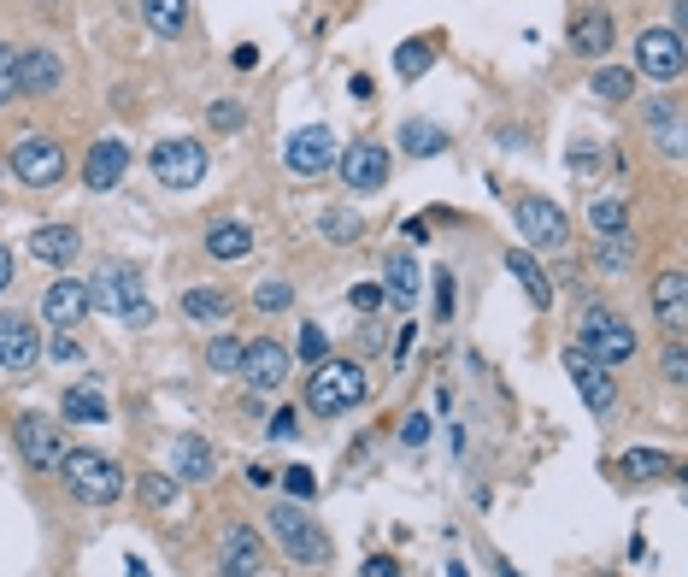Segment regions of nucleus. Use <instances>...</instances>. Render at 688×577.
Segmentation results:
<instances>
[{
    "label": "nucleus",
    "mask_w": 688,
    "mask_h": 577,
    "mask_svg": "<svg viewBox=\"0 0 688 577\" xmlns=\"http://www.w3.org/2000/svg\"><path fill=\"white\" fill-rule=\"evenodd\" d=\"M59 478H66V489L82 507H112L124 495V466L107 460V453H95V448H66L59 453Z\"/></svg>",
    "instance_id": "1"
},
{
    "label": "nucleus",
    "mask_w": 688,
    "mask_h": 577,
    "mask_svg": "<svg viewBox=\"0 0 688 577\" xmlns=\"http://www.w3.org/2000/svg\"><path fill=\"white\" fill-rule=\"evenodd\" d=\"M577 354L589 365H623L636 360V330L623 324L612 306H582L577 319Z\"/></svg>",
    "instance_id": "2"
},
{
    "label": "nucleus",
    "mask_w": 688,
    "mask_h": 577,
    "mask_svg": "<svg viewBox=\"0 0 688 577\" xmlns=\"http://www.w3.org/2000/svg\"><path fill=\"white\" fill-rule=\"evenodd\" d=\"M89 306L95 313H112V319H124L130 330H141L154 319V306L141 301V288H136V272L124 260H107L100 272L89 277Z\"/></svg>",
    "instance_id": "3"
},
{
    "label": "nucleus",
    "mask_w": 688,
    "mask_h": 577,
    "mask_svg": "<svg viewBox=\"0 0 688 577\" xmlns=\"http://www.w3.org/2000/svg\"><path fill=\"white\" fill-rule=\"evenodd\" d=\"M360 401H365V371L353 365V360H324V365H312V378H306V407L318 412V419H336V412L360 407Z\"/></svg>",
    "instance_id": "4"
},
{
    "label": "nucleus",
    "mask_w": 688,
    "mask_h": 577,
    "mask_svg": "<svg viewBox=\"0 0 688 577\" xmlns=\"http://www.w3.org/2000/svg\"><path fill=\"white\" fill-rule=\"evenodd\" d=\"M265 525H271V542H283L301 566H324V560H330V536H324V525L312 519L306 507L271 501V519H265Z\"/></svg>",
    "instance_id": "5"
},
{
    "label": "nucleus",
    "mask_w": 688,
    "mask_h": 577,
    "mask_svg": "<svg viewBox=\"0 0 688 577\" xmlns=\"http://www.w3.org/2000/svg\"><path fill=\"white\" fill-rule=\"evenodd\" d=\"M12 172H18V183H30V189H53V183L66 177V148H59L53 136H18Z\"/></svg>",
    "instance_id": "6"
},
{
    "label": "nucleus",
    "mask_w": 688,
    "mask_h": 577,
    "mask_svg": "<svg viewBox=\"0 0 688 577\" xmlns=\"http://www.w3.org/2000/svg\"><path fill=\"white\" fill-rule=\"evenodd\" d=\"M154 177L165 183V189H195V183L206 177V148L195 136H171L154 148Z\"/></svg>",
    "instance_id": "7"
},
{
    "label": "nucleus",
    "mask_w": 688,
    "mask_h": 577,
    "mask_svg": "<svg viewBox=\"0 0 688 577\" xmlns=\"http://www.w3.org/2000/svg\"><path fill=\"white\" fill-rule=\"evenodd\" d=\"M336 136L324 130V124H301L295 136H288V148H283V165L295 177H324V172H336Z\"/></svg>",
    "instance_id": "8"
},
{
    "label": "nucleus",
    "mask_w": 688,
    "mask_h": 577,
    "mask_svg": "<svg viewBox=\"0 0 688 577\" xmlns=\"http://www.w3.org/2000/svg\"><path fill=\"white\" fill-rule=\"evenodd\" d=\"M336 172L353 195H377L383 183H389V148L383 141H353V148L336 154Z\"/></svg>",
    "instance_id": "9"
},
{
    "label": "nucleus",
    "mask_w": 688,
    "mask_h": 577,
    "mask_svg": "<svg viewBox=\"0 0 688 577\" xmlns=\"http://www.w3.org/2000/svg\"><path fill=\"white\" fill-rule=\"evenodd\" d=\"M518 231H524L530 247H548V254H559V247L571 242V224H566V213H559L548 195H524V201H518Z\"/></svg>",
    "instance_id": "10"
},
{
    "label": "nucleus",
    "mask_w": 688,
    "mask_h": 577,
    "mask_svg": "<svg viewBox=\"0 0 688 577\" xmlns=\"http://www.w3.org/2000/svg\"><path fill=\"white\" fill-rule=\"evenodd\" d=\"M636 71L653 82L682 77V30H641L636 36Z\"/></svg>",
    "instance_id": "11"
},
{
    "label": "nucleus",
    "mask_w": 688,
    "mask_h": 577,
    "mask_svg": "<svg viewBox=\"0 0 688 577\" xmlns=\"http://www.w3.org/2000/svg\"><path fill=\"white\" fill-rule=\"evenodd\" d=\"M18 453L36 466V471H59V453H66V442H59V424L48 419V412H18Z\"/></svg>",
    "instance_id": "12"
},
{
    "label": "nucleus",
    "mask_w": 688,
    "mask_h": 577,
    "mask_svg": "<svg viewBox=\"0 0 688 577\" xmlns=\"http://www.w3.org/2000/svg\"><path fill=\"white\" fill-rule=\"evenodd\" d=\"M612 48V12L600 0H577L571 7V53L582 59H600Z\"/></svg>",
    "instance_id": "13"
},
{
    "label": "nucleus",
    "mask_w": 688,
    "mask_h": 577,
    "mask_svg": "<svg viewBox=\"0 0 688 577\" xmlns=\"http://www.w3.org/2000/svg\"><path fill=\"white\" fill-rule=\"evenodd\" d=\"M283 371H288V348H283V342H271V336L247 342V354H242V383L254 389V395H271V389L283 383Z\"/></svg>",
    "instance_id": "14"
},
{
    "label": "nucleus",
    "mask_w": 688,
    "mask_h": 577,
    "mask_svg": "<svg viewBox=\"0 0 688 577\" xmlns=\"http://www.w3.org/2000/svg\"><path fill=\"white\" fill-rule=\"evenodd\" d=\"M124 177H130V148H124L118 136H100L89 148V159H82V183H89L95 195H107V189H118Z\"/></svg>",
    "instance_id": "15"
},
{
    "label": "nucleus",
    "mask_w": 688,
    "mask_h": 577,
    "mask_svg": "<svg viewBox=\"0 0 688 577\" xmlns=\"http://www.w3.org/2000/svg\"><path fill=\"white\" fill-rule=\"evenodd\" d=\"M82 313H95V306H89V283H82V277H53L48 295H41V319H48L53 330H71V324H82Z\"/></svg>",
    "instance_id": "16"
},
{
    "label": "nucleus",
    "mask_w": 688,
    "mask_h": 577,
    "mask_svg": "<svg viewBox=\"0 0 688 577\" xmlns=\"http://www.w3.org/2000/svg\"><path fill=\"white\" fill-rule=\"evenodd\" d=\"M566 371L577 378V395H582V407H589V412H600V419H607V412L618 407V383H612L607 365H589L577 348H566Z\"/></svg>",
    "instance_id": "17"
},
{
    "label": "nucleus",
    "mask_w": 688,
    "mask_h": 577,
    "mask_svg": "<svg viewBox=\"0 0 688 577\" xmlns=\"http://www.w3.org/2000/svg\"><path fill=\"white\" fill-rule=\"evenodd\" d=\"M12 71H18V95H53L59 89V77H66V71H59V53L53 48H18L12 53Z\"/></svg>",
    "instance_id": "18"
},
{
    "label": "nucleus",
    "mask_w": 688,
    "mask_h": 577,
    "mask_svg": "<svg viewBox=\"0 0 688 577\" xmlns=\"http://www.w3.org/2000/svg\"><path fill=\"white\" fill-rule=\"evenodd\" d=\"M265 571V542L254 525H229L224 530V577H259Z\"/></svg>",
    "instance_id": "19"
},
{
    "label": "nucleus",
    "mask_w": 688,
    "mask_h": 577,
    "mask_svg": "<svg viewBox=\"0 0 688 577\" xmlns=\"http://www.w3.org/2000/svg\"><path fill=\"white\" fill-rule=\"evenodd\" d=\"M688 283H682V272H665L659 283H653V313H659V324H665V336L671 342H682L688 336Z\"/></svg>",
    "instance_id": "20"
},
{
    "label": "nucleus",
    "mask_w": 688,
    "mask_h": 577,
    "mask_svg": "<svg viewBox=\"0 0 688 577\" xmlns=\"http://www.w3.org/2000/svg\"><path fill=\"white\" fill-rule=\"evenodd\" d=\"M41 360V336H36V324L30 319H0V365H12V371H36Z\"/></svg>",
    "instance_id": "21"
},
{
    "label": "nucleus",
    "mask_w": 688,
    "mask_h": 577,
    "mask_svg": "<svg viewBox=\"0 0 688 577\" xmlns=\"http://www.w3.org/2000/svg\"><path fill=\"white\" fill-rule=\"evenodd\" d=\"M30 254H36L41 265H71V260L82 254V236L71 231V224H36Z\"/></svg>",
    "instance_id": "22"
},
{
    "label": "nucleus",
    "mask_w": 688,
    "mask_h": 577,
    "mask_svg": "<svg viewBox=\"0 0 688 577\" xmlns=\"http://www.w3.org/2000/svg\"><path fill=\"white\" fill-rule=\"evenodd\" d=\"M171 466H177L183 483H206V478L218 471V453H213V442H206V437H177Z\"/></svg>",
    "instance_id": "23"
},
{
    "label": "nucleus",
    "mask_w": 688,
    "mask_h": 577,
    "mask_svg": "<svg viewBox=\"0 0 688 577\" xmlns=\"http://www.w3.org/2000/svg\"><path fill=\"white\" fill-rule=\"evenodd\" d=\"M507 272L524 283V295H530V306H553V277L535 265V254L530 247H507Z\"/></svg>",
    "instance_id": "24"
},
{
    "label": "nucleus",
    "mask_w": 688,
    "mask_h": 577,
    "mask_svg": "<svg viewBox=\"0 0 688 577\" xmlns=\"http://www.w3.org/2000/svg\"><path fill=\"white\" fill-rule=\"evenodd\" d=\"M183 313H189V319H200V324H229V313H236V301H229V288L195 283L189 295H183Z\"/></svg>",
    "instance_id": "25"
},
{
    "label": "nucleus",
    "mask_w": 688,
    "mask_h": 577,
    "mask_svg": "<svg viewBox=\"0 0 688 577\" xmlns=\"http://www.w3.org/2000/svg\"><path fill=\"white\" fill-rule=\"evenodd\" d=\"M206 254H213V260H247V254H254V231L236 224V218H218L213 231H206Z\"/></svg>",
    "instance_id": "26"
},
{
    "label": "nucleus",
    "mask_w": 688,
    "mask_h": 577,
    "mask_svg": "<svg viewBox=\"0 0 688 577\" xmlns=\"http://www.w3.org/2000/svg\"><path fill=\"white\" fill-rule=\"evenodd\" d=\"M618 478H630V483H648V478H677V466H671V453H659V448H630L618 460Z\"/></svg>",
    "instance_id": "27"
},
{
    "label": "nucleus",
    "mask_w": 688,
    "mask_h": 577,
    "mask_svg": "<svg viewBox=\"0 0 688 577\" xmlns=\"http://www.w3.org/2000/svg\"><path fill=\"white\" fill-rule=\"evenodd\" d=\"M141 18H148V30L177 41L183 30H189V0H141Z\"/></svg>",
    "instance_id": "28"
},
{
    "label": "nucleus",
    "mask_w": 688,
    "mask_h": 577,
    "mask_svg": "<svg viewBox=\"0 0 688 577\" xmlns=\"http://www.w3.org/2000/svg\"><path fill=\"white\" fill-rule=\"evenodd\" d=\"M401 148L412 159H435V154L448 148V130H442V124H430V118H406L401 124Z\"/></svg>",
    "instance_id": "29"
},
{
    "label": "nucleus",
    "mask_w": 688,
    "mask_h": 577,
    "mask_svg": "<svg viewBox=\"0 0 688 577\" xmlns=\"http://www.w3.org/2000/svg\"><path fill=\"white\" fill-rule=\"evenodd\" d=\"M630 260H636V236L630 231L594 236V265H600V272H630Z\"/></svg>",
    "instance_id": "30"
},
{
    "label": "nucleus",
    "mask_w": 688,
    "mask_h": 577,
    "mask_svg": "<svg viewBox=\"0 0 688 577\" xmlns=\"http://www.w3.org/2000/svg\"><path fill=\"white\" fill-rule=\"evenodd\" d=\"M59 412H66L71 424H107V401H100V389H66V401H59Z\"/></svg>",
    "instance_id": "31"
},
{
    "label": "nucleus",
    "mask_w": 688,
    "mask_h": 577,
    "mask_svg": "<svg viewBox=\"0 0 688 577\" xmlns=\"http://www.w3.org/2000/svg\"><path fill=\"white\" fill-rule=\"evenodd\" d=\"M589 89H594V100L618 107V100H630V95H636V71H623V66H594Z\"/></svg>",
    "instance_id": "32"
},
{
    "label": "nucleus",
    "mask_w": 688,
    "mask_h": 577,
    "mask_svg": "<svg viewBox=\"0 0 688 577\" xmlns=\"http://www.w3.org/2000/svg\"><path fill=\"white\" fill-rule=\"evenodd\" d=\"M242 354H247V342L224 330V336L206 342V371H213V378H229V371H242Z\"/></svg>",
    "instance_id": "33"
},
{
    "label": "nucleus",
    "mask_w": 688,
    "mask_h": 577,
    "mask_svg": "<svg viewBox=\"0 0 688 577\" xmlns=\"http://www.w3.org/2000/svg\"><path fill=\"white\" fill-rule=\"evenodd\" d=\"M430 66H435V41H430V36L401 41V48H394V71H401L406 82H412V77H424Z\"/></svg>",
    "instance_id": "34"
},
{
    "label": "nucleus",
    "mask_w": 688,
    "mask_h": 577,
    "mask_svg": "<svg viewBox=\"0 0 688 577\" xmlns=\"http://www.w3.org/2000/svg\"><path fill=\"white\" fill-rule=\"evenodd\" d=\"M383 295H389V301H412V295H419V260H412V254H394V260H389Z\"/></svg>",
    "instance_id": "35"
},
{
    "label": "nucleus",
    "mask_w": 688,
    "mask_h": 577,
    "mask_svg": "<svg viewBox=\"0 0 688 577\" xmlns=\"http://www.w3.org/2000/svg\"><path fill=\"white\" fill-rule=\"evenodd\" d=\"M589 224H594V236L630 231V218H623V201H618V195H594V201H589Z\"/></svg>",
    "instance_id": "36"
},
{
    "label": "nucleus",
    "mask_w": 688,
    "mask_h": 577,
    "mask_svg": "<svg viewBox=\"0 0 688 577\" xmlns=\"http://www.w3.org/2000/svg\"><path fill=\"white\" fill-rule=\"evenodd\" d=\"M360 231H365L360 213H324V218H318V236H324V242H360Z\"/></svg>",
    "instance_id": "37"
},
{
    "label": "nucleus",
    "mask_w": 688,
    "mask_h": 577,
    "mask_svg": "<svg viewBox=\"0 0 688 577\" xmlns=\"http://www.w3.org/2000/svg\"><path fill=\"white\" fill-rule=\"evenodd\" d=\"M295 354H301L306 365H324V360H330V330H324V324H301Z\"/></svg>",
    "instance_id": "38"
},
{
    "label": "nucleus",
    "mask_w": 688,
    "mask_h": 577,
    "mask_svg": "<svg viewBox=\"0 0 688 577\" xmlns=\"http://www.w3.org/2000/svg\"><path fill=\"white\" fill-rule=\"evenodd\" d=\"M141 501H148L154 512L177 507V478H165V471H148V478H141Z\"/></svg>",
    "instance_id": "39"
},
{
    "label": "nucleus",
    "mask_w": 688,
    "mask_h": 577,
    "mask_svg": "<svg viewBox=\"0 0 688 577\" xmlns=\"http://www.w3.org/2000/svg\"><path fill=\"white\" fill-rule=\"evenodd\" d=\"M254 306H259V313H288V306H295V288L277 283V277H265V283L254 288Z\"/></svg>",
    "instance_id": "40"
},
{
    "label": "nucleus",
    "mask_w": 688,
    "mask_h": 577,
    "mask_svg": "<svg viewBox=\"0 0 688 577\" xmlns=\"http://www.w3.org/2000/svg\"><path fill=\"white\" fill-rule=\"evenodd\" d=\"M277 483L295 495V501H312V495H318V478H312V466H288V471H277Z\"/></svg>",
    "instance_id": "41"
},
{
    "label": "nucleus",
    "mask_w": 688,
    "mask_h": 577,
    "mask_svg": "<svg viewBox=\"0 0 688 577\" xmlns=\"http://www.w3.org/2000/svg\"><path fill=\"white\" fill-rule=\"evenodd\" d=\"M347 301H353V313H365V319H371V313H383V301H389V295H383V283H353V288H347Z\"/></svg>",
    "instance_id": "42"
},
{
    "label": "nucleus",
    "mask_w": 688,
    "mask_h": 577,
    "mask_svg": "<svg viewBox=\"0 0 688 577\" xmlns=\"http://www.w3.org/2000/svg\"><path fill=\"white\" fill-rule=\"evenodd\" d=\"M242 100H213V107H206V124H213V130H242Z\"/></svg>",
    "instance_id": "43"
},
{
    "label": "nucleus",
    "mask_w": 688,
    "mask_h": 577,
    "mask_svg": "<svg viewBox=\"0 0 688 577\" xmlns=\"http://www.w3.org/2000/svg\"><path fill=\"white\" fill-rule=\"evenodd\" d=\"M18 100V71H12V48L0 41V107H12Z\"/></svg>",
    "instance_id": "44"
},
{
    "label": "nucleus",
    "mask_w": 688,
    "mask_h": 577,
    "mask_svg": "<svg viewBox=\"0 0 688 577\" xmlns=\"http://www.w3.org/2000/svg\"><path fill=\"white\" fill-rule=\"evenodd\" d=\"M401 442H406V448H424V442H430V419H424V412H412V419L401 424Z\"/></svg>",
    "instance_id": "45"
},
{
    "label": "nucleus",
    "mask_w": 688,
    "mask_h": 577,
    "mask_svg": "<svg viewBox=\"0 0 688 577\" xmlns=\"http://www.w3.org/2000/svg\"><path fill=\"white\" fill-rule=\"evenodd\" d=\"M665 383H688V360H682V342H671V354H665Z\"/></svg>",
    "instance_id": "46"
},
{
    "label": "nucleus",
    "mask_w": 688,
    "mask_h": 577,
    "mask_svg": "<svg viewBox=\"0 0 688 577\" xmlns=\"http://www.w3.org/2000/svg\"><path fill=\"white\" fill-rule=\"evenodd\" d=\"M648 124H653V130H677V100H653Z\"/></svg>",
    "instance_id": "47"
},
{
    "label": "nucleus",
    "mask_w": 688,
    "mask_h": 577,
    "mask_svg": "<svg viewBox=\"0 0 688 577\" xmlns=\"http://www.w3.org/2000/svg\"><path fill=\"white\" fill-rule=\"evenodd\" d=\"M435 313L453 319V277L448 272H435Z\"/></svg>",
    "instance_id": "48"
},
{
    "label": "nucleus",
    "mask_w": 688,
    "mask_h": 577,
    "mask_svg": "<svg viewBox=\"0 0 688 577\" xmlns=\"http://www.w3.org/2000/svg\"><path fill=\"white\" fill-rule=\"evenodd\" d=\"M48 354H53L59 365H77V360H82V342H77V336H59V342L48 348Z\"/></svg>",
    "instance_id": "49"
},
{
    "label": "nucleus",
    "mask_w": 688,
    "mask_h": 577,
    "mask_svg": "<svg viewBox=\"0 0 688 577\" xmlns=\"http://www.w3.org/2000/svg\"><path fill=\"white\" fill-rule=\"evenodd\" d=\"M365 577H401V560H394V554H377V560H365Z\"/></svg>",
    "instance_id": "50"
},
{
    "label": "nucleus",
    "mask_w": 688,
    "mask_h": 577,
    "mask_svg": "<svg viewBox=\"0 0 688 577\" xmlns=\"http://www.w3.org/2000/svg\"><path fill=\"white\" fill-rule=\"evenodd\" d=\"M271 437H277V442H288V437H295V412H271Z\"/></svg>",
    "instance_id": "51"
},
{
    "label": "nucleus",
    "mask_w": 688,
    "mask_h": 577,
    "mask_svg": "<svg viewBox=\"0 0 688 577\" xmlns=\"http://www.w3.org/2000/svg\"><path fill=\"white\" fill-rule=\"evenodd\" d=\"M229 59H236V71H254V66H259V48H254V41H242Z\"/></svg>",
    "instance_id": "52"
},
{
    "label": "nucleus",
    "mask_w": 688,
    "mask_h": 577,
    "mask_svg": "<svg viewBox=\"0 0 688 577\" xmlns=\"http://www.w3.org/2000/svg\"><path fill=\"white\" fill-rule=\"evenodd\" d=\"M247 483H254V489H271V483H277V471H271V466H247Z\"/></svg>",
    "instance_id": "53"
},
{
    "label": "nucleus",
    "mask_w": 688,
    "mask_h": 577,
    "mask_svg": "<svg viewBox=\"0 0 688 577\" xmlns=\"http://www.w3.org/2000/svg\"><path fill=\"white\" fill-rule=\"evenodd\" d=\"M401 236H406L412 247H419V242L430 236V224H424V218H406V224H401Z\"/></svg>",
    "instance_id": "54"
},
{
    "label": "nucleus",
    "mask_w": 688,
    "mask_h": 577,
    "mask_svg": "<svg viewBox=\"0 0 688 577\" xmlns=\"http://www.w3.org/2000/svg\"><path fill=\"white\" fill-rule=\"evenodd\" d=\"M347 89H353V100H371V95H377V82H371V77L360 71V77H353V82H347Z\"/></svg>",
    "instance_id": "55"
},
{
    "label": "nucleus",
    "mask_w": 688,
    "mask_h": 577,
    "mask_svg": "<svg viewBox=\"0 0 688 577\" xmlns=\"http://www.w3.org/2000/svg\"><path fill=\"white\" fill-rule=\"evenodd\" d=\"M412 336H419V324L401 330V348H394V360H401V365H406V354H412Z\"/></svg>",
    "instance_id": "56"
},
{
    "label": "nucleus",
    "mask_w": 688,
    "mask_h": 577,
    "mask_svg": "<svg viewBox=\"0 0 688 577\" xmlns=\"http://www.w3.org/2000/svg\"><path fill=\"white\" fill-rule=\"evenodd\" d=\"M7 283H12V254L0 247V295H7Z\"/></svg>",
    "instance_id": "57"
},
{
    "label": "nucleus",
    "mask_w": 688,
    "mask_h": 577,
    "mask_svg": "<svg viewBox=\"0 0 688 577\" xmlns=\"http://www.w3.org/2000/svg\"><path fill=\"white\" fill-rule=\"evenodd\" d=\"M448 577H471V571H465V566H448Z\"/></svg>",
    "instance_id": "58"
}]
</instances>
